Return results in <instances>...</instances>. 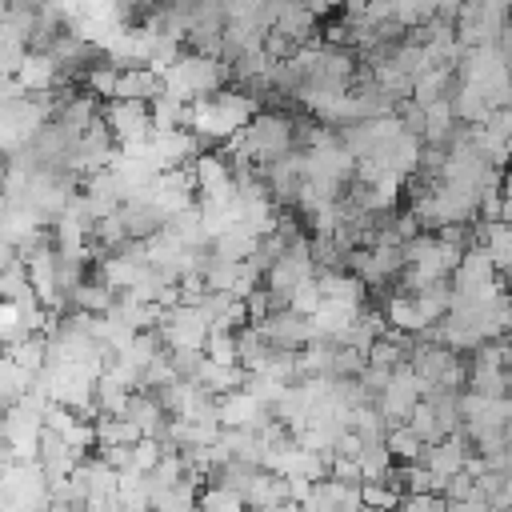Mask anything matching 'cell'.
I'll return each instance as SVG.
<instances>
[{
  "instance_id": "obj_1",
  "label": "cell",
  "mask_w": 512,
  "mask_h": 512,
  "mask_svg": "<svg viewBox=\"0 0 512 512\" xmlns=\"http://www.w3.org/2000/svg\"><path fill=\"white\" fill-rule=\"evenodd\" d=\"M256 112H260L256 108V96H248L240 88H228V92L220 88V92H212L204 100H192L184 124H192L188 132L196 140H232Z\"/></svg>"
},
{
  "instance_id": "obj_2",
  "label": "cell",
  "mask_w": 512,
  "mask_h": 512,
  "mask_svg": "<svg viewBox=\"0 0 512 512\" xmlns=\"http://www.w3.org/2000/svg\"><path fill=\"white\" fill-rule=\"evenodd\" d=\"M240 140L252 156V164H268V160H280L292 152V120L284 112H256L244 128H240Z\"/></svg>"
},
{
  "instance_id": "obj_3",
  "label": "cell",
  "mask_w": 512,
  "mask_h": 512,
  "mask_svg": "<svg viewBox=\"0 0 512 512\" xmlns=\"http://www.w3.org/2000/svg\"><path fill=\"white\" fill-rule=\"evenodd\" d=\"M100 120L112 132L116 148H136V144H144L156 132L152 128V112L140 100H108L104 112H100Z\"/></svg>"
},
{
  "instance_id": "obj_4",
  "label": "cell",
  "mask_w": 512,
  "mask_h": 512,
  "mask_svg": "<svg viewBox=\"0 0 512 512\" xmlns=\"http://www.w3.org/2000/svg\"><path fill=\"white\" fill-rule=\"evenodd\" d=\"M420 396H424L420 376H416L408 364H400V368L388 376L384 392L376 396V408H380V416H384V420H388V428H392V424H404V420L412 416V408L420 404Z\"/></svg>"
},
{
  "instance_id": "obj_5",
  "label": "cell",
  "mask_w": 512,
  "mask_h": 512,
  "mask_svg": "<svg viewBox=\"0 0 512 512\" xmlns=\"http://www.w3.org/2000/svg\"><path fill=\"white\" fill-rule=\"evenodd\" d=\"M468 452H472L468 436H464V432H452V436H444V440H436V444H424V452H420V460H416V464H424V468L444 484L448 476L464 472Z\"/></svg>"
},
{
  "instance_id": "obj_6",
  "label": "cell",
  "mask_w": 512,
  "mask_h": 512,
  "mask_svg": "<svg viewBox=\"0 0 512 512\" xmlns=\"http://www.w3.org/2000/svg\"><path fill=\"white\" fill-rule=\"evenodd\" d=\"M256 328L272 340V348H284V352H300L304 344H312V340H316L312 320H308V316H296L292 308L272 312V316H268V320H260Z\"/></svg>"
},
{
  "instance_id": "obj_7",
  "label": "cell",
  "mask_w": 512,
  "mask_h": 512,
  "mask_svg": "<svg viewBox=\"0 0 512 512\" xmlns=\"http://www.w3.org/2000/svg\"><path fill=\"white\" fill-rule=\"evenodd\" d=\"M216 420L220 428H260L264 420H272V408L260 404L252 392L236 388L228 396H216Z\"/></svg>"
},
{
  "instance_id": "obj_8",
  "label": "cell",
  "mask_w": 512,
  "mask_h": 512,
  "mask_svg": "<svg viewBox=\"0 0 512 512\" xmlns=\"http://www.w3.org/2000/svg\"><path fill=\"white\" fill-rule=\"evenodd\" d=\"M12 80L20 84L24 96H36V92H52L56 88V64L48 52H24V60L16 64Z\"/></svg>"
},
{
  "instance_id": "obj_9",
  "label": "cell",
  "mask_w": 512,
  "mask_h": 512,
  "mask_svg": "<svg viewBox=\"0 0 512 512\" xmlns=\"http://www.w3.org/2000/svg\"><path fill=\"white\" fill-rule=\"evenodd\" d=\"M120 416L124 420H132L136 428H140V436H160V428L168 424V416H164V408L156 404V396L152 392H144V388H132L128 392V400H124V408H120Z\"/></svg>"
},
{
  "instance_id": "obj_10",
  "label": "cell",
  "mask_w": 512,
  "mask_h": 512,
  "mask_svg": "<svg viewBox=\"0 0 512 512\" xmlns=\"http://www.w3.org/2000/svg\"><path fill=\"white\" fill-rule=\"evenodd\" d=\"M316 288H320V300L328 304H344V308H364V284L344 272V268H332V272H316Z\"/></svg>"
},
{
  "instance_id": "obj_11",
  "label": "cell",
  "mask_w": 512,
  "mask_h": 512,
  "mask_svg": "<svg viewBox=\"0 0 512 512\" xmlns=\"http://www.w3.org/2000/svg\"><path fill=\"white\" fill-rule=\"evenodd\" d=\"M164 92V84H160V76L152 72V68H120V76H116V96L112 100H140V104H148V100H156Z\"/></svg>"
},
{
  "instance_id": "obj_12",
  "label": "cell",
  "mask_w": 512,
  "mask_h": 512,
  "mask_svg": "<svg viewBox=\"0 0 512 512\" xmlns=\"http://www.w3.org/2000/svg\"><path fill=\"white\" fill-rule=\"evenodd\" d=\"M384 324L392 328V332H404V336H420L428 324L420 320V312H416V300H412V292H392L388 296V304H384Z\"/></svg>"
},
{
  "instance_id": "obj_13",
  "label": "cell",
  "mask_w": 512,
  "mask_h": 512,
  "mask_svg": "<svg viewBox=\"0 0 512 512\" xmlns=\"http://www.w3.org/2000/svg\"><path fill=\"white\" fill-rule=\"evenodd\" d=\"M92 436L96 448H128L140 440V428L124 416H92Z\"/></svg>"
},
{
  "instance_id": "obj_14",
  "label": "cell",
  "mask_w": 512,
  "mask_h": 512,
  "mask_svg": "<svg viewBox=\"0 0 512 512\" xmlns=\"http://www.w3.org/2000/svg\"><path fill=\"white\" fill-rule=\"evenodd\" d=\"M412 300H416V312H420L424 324H440L448 316V308H452V284L448 280H436L428 288H416Z\"/></svg>"
},
{
  "instance_id": "obj_15",
  "label": "cell",
  "mask_w": 512,
  "mask_h": 512,
  "mask_svg": "<svg viewBox=\"0 0 512 512\" xmlns=\"http://www.w3.org/2000/svg\"><path fill=\"white\" fill-rule=\"evenodd\" d=\"M196 384H200L208 396H228V392L244 388V368H240V364H212V360H204Z\"/></svg>"
},
{
  "instance_id": "obj_16",
  "label": "cell",
  "mask_w": 512,
  "mask_h": 512,
  "mask_svg": "<svg viewBox=\"0 0 512 512\" xmlns=\"http://www.w3.org/2000/svg\"><path fill=\"white\" fill-rule=\"evenodd\" d=\"M452 124H456V112H452L448 100L424 104V128H420V140H428L432 148H444L448 136H452Z\"/></svg>"
},
{
  "instance_id": "obj_17",
  "label": "cell",
  "mask_w": 512,
  "mask_h": 512,
  "mask_svg": "<svg viewBox=\"0 0 512 512\" xmlns=\"http://www.w3.org/2000/svg\"><path fill=\"white\" fill-rule=\"evenodd\" d=\"M392 452L384 440H364L360 452H356V468H360V480H384L392 472Z\"/></svg>"
},
{
  "instance_id": "obj_18",
  "label": "cell",
  "mask_w": 512,
  "mask_h": 512,
  "mask_svg": "<svg viewBox=\"0 0 512 512\" xmlns=\"http://www.w3.org/2000/svg\"><path fill=\"white\" fill-rule=\"evenodd\" d=\"M384 444H388L392 460H400V464H416L420 452H424V440H420L408 424H392V428L384 432Z\"/></svg>"
},
{
  "instance_id": "obj_19",
  "label": "cell",
  "mask_w": 512,
  "mask_h": 512,
  "mask_svg": "<svg viewBox=\"0 0 512 512\" xmlns=\"http://www.w3.org/2000/svg\"><path fill=\"white\" fill-rule=\"evenodd\" d=\"M404 424H408V428H412V432H416L424 444H436V440H444V436H448V428L440 424V416L432 412V404H428L424 396H420V404L412 408V416H408Z\"/></svg>"
},
{
  "instance_id": "obj_20",
  "label": "cell",
  "mask_w": 512,
  "mask_h": 512,
  "mask_svg": "<svg viewBox=\"0 0 512 512\" xmlns=\"http://www.w3.org/2000/svg\"><path fill=\"white\" fill-rule=\"evenodd\" d=\"M400 496H404V492H400L396 484H388V480H364V484H360V504L372 508V512H396Z\"/></svg>"
},
{
  "instance_id": "obj_21",
  "label": "cell",
  "mask_w": 512,
  "mask_h": 512,
  "mask_svg": "<svg viewBox=\"0 0 512 512\" xmlns=\"http://www.w3.org/2000/svg\"><path fill=\"white\" fill-rule=\"evenodd\" d=\"M204 360H208V356H204L200 348H176V352H168V368H172V376L184 380V384H196V380H200Z\"/></svg>"
},
{
  "instance_id": "obj_22",
  "label": "cell",
  "mask_w": 512,
  "mask_h": 512,
  "mask_svg": "<svg viewBox=\"0 0 512 512\" xmlns=\"http://www.w3.org/2000/svg\"><path fill=\"white\" fill-rule=\"evenodd\" d=\"M196 512H248V508H244V500H240L236 492L208 484V488H200V496H196Z\"/></svg>"
},
{
  "instance_id": "obj_23",
  "label": "cell",
  "mask_w": 512,
  "mask_h": 512,
  "mask_svg": "<svg viewBox=\"0 0 512 512\" xmlns=\"http://www.w3.org/2000/svg\"><path fill=\"white\" fill-rule=\"evenodd\" d=\"M116 76H120V68L116 64H92L88 72H84V84H88V96H100V100H112L116 96Z\"/></svg>"
},
{
  "instance_id": "obj_24",
  "label": "cell",
  "mask_w": 512,
  "mask_h": 512,
  "mask_svg": "<svg viewBox=\"0 0 512 512\" xmlns=\"http://www.w3.org/2000/svg\"><path fill=\"white\" fill-rule=\"evenodd\" d=\"M24 336H32V332L24 328L20 308H16L12 300H0V348L8 352V348H12V344H20Z\"/></svg>"
},
{
  "instance_id": "obj_25",
  "label": "cell",
  "mask_w": 512,
  "mask_h": 512,
  "mask_svg": "<svg viewBox=\"0 0 512 512\" xmlns=\"http://www.w3.org/2000/svg\"><path fill=\"white\" fill-rule=\"evenodd\" d=\"M204 356H208L212 364H236V332L212 328L208 340H204Z\"/></svg>"
},
{
  "instance_id": "obj_26",
  "label": "cell",
  "mask_w": 512,
  "mask_h": 512,
  "mask_svg": "<svg viewBox=\"0 0 512 512\" xmlns=\"http://www.w3.org/2000/svg\"><path fill=\"white\" fill-rule=\"evenodd\" d=\"M324 300H320V288H316V276H308V280H300L296 288H292V296H288V308L296 312V316H312L316 308H320Z\"/></svg>"
},
{
  "instance_id": "obj_27",
  "label": "cell",
  "mask_w": 512,
  "mask_h": 512,
  "mask_svg": "<svg viewBox=\"0 0 512 512\" xmlns=\"http://www.w3.org/2000/svg\"><path fill=\"white\" fill-rule=\"evenodd\" d=\"M160 456H164L160 440H152V436H140V440L132 444V472H136V476H148V472L160 464Z\"/></svg>"
},
{
  "instance_id": "obj_28",
  "label": "cell",
  "mask_w": 512,
  "mask_h": 512,
  "mask_svg": "<svg viewBox=\"0 0 512 512\" xmlns=\"http://www.w3.org/2000/svg\"><path fill=\"white\" fill-rule=\"evenodd\" d=\"M396 512H444V496L440 492H404Z\"/></svg>"
},
{
  "instance_id": "obj_29",
  "label": "cell",
  "mask_w": 512,
  "mask_h": 512,
  "mask_svg": "<svg viewBox=\"0 0 512 512\" xmlns=\"http://www.w3.org/2000/svg\"><path fill=\"white\" fill-rule=\"evenodd\" d=\"M444 512H500V508L476 496V500H452V504H444Z\"/></svg>"
},
{
  "instance_id": "obj_30",
  "label": "cell",
  "mask_w": 512,
  "mask_h": 512,
  "mask_svg": "<svg viewBox=\"0 0 512 512\" xmlns=\"http://www.w3.org/2000/svg\"><path fill=\"white\" fill-rule=\"evenodd\" d=\"M492 504H496L500 512H508V508H512V472H504V476H500V488H496Z\"/></svg>"
},
{
  "instance_id": "obj_31",
  "label": "cell",
  "mask_w": 512,
  "mask_h": 512,
  "mask_svg": "<svg viewBox=\"0 0 512 512\" xmlns=\"http://www.w3.org/2000/svg\"><path fill=\"white\" fill-rule=\"evenodd\" d=\"M496 220L512 228V200H500V216H496Z\"/></svg>"
},
{
  "instance_id": "obj_32",
  "label": "cell",
  "mask_w": 512,
  "mask_h": 512,
  "mask_svg": "<svg viewBox=\"0 0 512 512\" xmlns=\"http://www.w3.org/2000/svg\"><path fill=\"white\" fill-rule=\"evenodd\" d=\"M500 196H504V200H512V172L504 176V192H500Z\"/></svg>"
}]
</instances>
